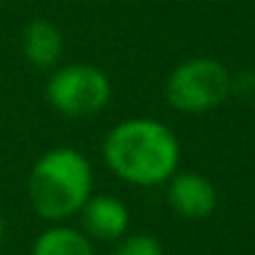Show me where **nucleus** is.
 Listing matches in <instances>:
<instances>
[{
	"label": "nucleus",
	"instance_id": "nucleus-2",
	"mask_svg": "<svg viewBox=\"0 0 255 255\" xmlns=\"http://www.w3.org/2000/svg\"><path fill=\"white\" fill-rule=\"evenodd\" d=\"M93 195V165L75 148L43 153L28 175V200L38 218L63 223L75 218Z\"/></svg>",
	"mask_w": 255,
	"mask_h": 255
},
{
	"label": "nucleus",
	"instance_id": "nucleus-8",
	"mask_svg": "<svg viewBox=\"0 0 255 255\" xmlns=\"http://www.w3.org/2000/svg\"><path fill=\"white\" fill-rule=\"evenodd\" d=\"M30 255H95V243L75 225L50 223L33 240Z\"/></svg>",
	"mask_w": 255,
	"mask_h": 255
},
{
	"label": "nucleus",
	"instance_id": "nucleus-3",
	"mask_svg": "<svg viewBox=\"0 0 255 255\" xmlns=\"http://www.w3.org/2000/svg\"><path fill=\"white\" fill-rule=\"evenodd\" d=\"M233 78L215 58H190L175 65L165 80V100L180 113H208L225 103Z\"/></svg>",
	"mask_w": 255,
	"mask_h": 255
},
{
	"label": "nucleus",
	"instance_id": "nucleus-7",
	"mask_svg": "<svg viewBox=\"0 0 255 255\" xmlns=\"http://www.w3.org/2000/svg\"><path fill=\"white\" fill-rule=\"evenodd\" d=\"M23 55L35 68H55L63 55V33L55 23L38 18L23 30Z\"/></svg>",
	"mask_w": 255,
	"mask_h": 255
},
{
	"label": "nucleus",
	"instance_id": "nucleus-4",
	"mask_svg": "<svg viewBox=\"0 0 255 255\" xmlns=\"http://www.w3.org/2000/svg\"><path fill=\"white\" fill-rule=\"evenodd\" d=\"M113 95L110 78L90 63L60 65L45 83V100L65 118L98 115Z\"/></svg>",
	"mask_w": 255,
	"mask_h": 255
},
{
	"label": "nucleus",
	"instance_id": "nucleus-1",
	"mask_svg": "<svg viewBox=\"0 0 255 255\" xmlns=\"http://www.w3.org/2000/svg\"><path fill=\"white\" fill-rule=\"evenodd\" d=\"M108 170L135 188L168 183L180 165V140L173 128L155 118H125L103 138Z\"/></svg>",
	"mask_w": 255,
	"mask_h": 255
},
{
	"label": "nucleus",
	"instance_id": "nucleus-9",
	"mask_svg": "<svg viewBox=\"0 0 255 255\" xmlns=\"http://www.w3.org/2000/svg\"><path fill=\"white\" fill-rule=\"evenodd\" d=\"M110 255H165L163 243L150 233H130L115 240Z\"/></svg>",
	"mask_w": 255,
	"mask_h": 255
},
{
	"label": "nucleus",
	"instance_id": "nucleus-10",
	"mask_svg": "<svg viewBox=\"0 0 255 255\" xmlns=\"http://www.w3.org/2000/svg\"><path fill=\"white\" fill-rule=\"evenodd\" d=\"M3 238H5V220L0 215V243H3Z\"/></svg>",
	"mask_w": 255,
	"mask_h": 255
},
{
	"label": "nucleus",
	"instance_id": "nucleus-5",
	"mask_svg": "<svg viewBox=\"0 0 255 255\" xmlns=\"http://www.w3.org/2000/svg\"><path fill=\"white\" fill-rule=\"evenodd\" d=\"M80 230L95 243H115L123 235H128L130 228V213L123 200H118L110 193H93L85 205L80 208Z\"/></svg>",
	"mask_w": 255,
	"mask_h": 255
},
{
	"label": "nucleus",
	"instance_id": "nucleus-6",
	"mask_svg": "<svg viewBox=\"0 0 255 255\" xmlns=\"http://www.w3.org/2000/svg\"><path fill=\"white\" fill-rule=\"evenodd\" d=\"M168 205L188 220H203L218 208V190L200 173H175L168 180Z\"/></svg>",
	"mask_w": 255,
	"mask_h": 255
}]
</instances>
